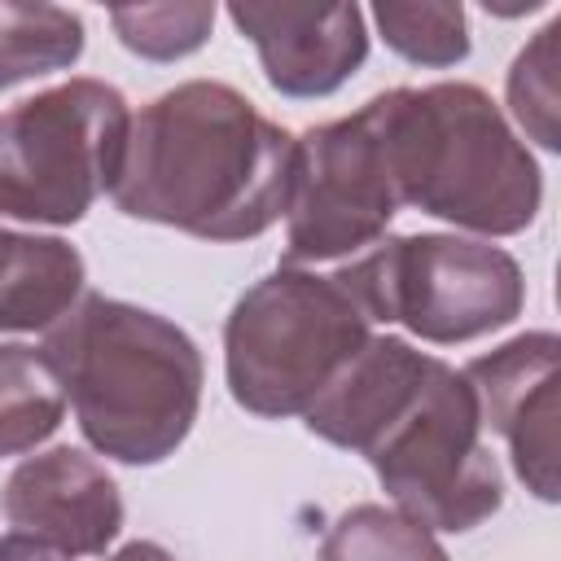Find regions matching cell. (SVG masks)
<instances>
[{"label": "cell", "instance_id": "obj_2", "mask_svg": "<svg viewBox=\"0 0 561 561\" xmlns=\"http://www.w3.org/2000/svg\"><path fill=\"white\" fill-rule=\"evenodd\" d=\"M294 136L219 79L153 96L127 127L110 197L123 215L206 241H250L289 202Z\"/></svg>", "mask_w": 561, "mask_h": 561}, {"label": "cell", "instance_id": "obj_7", "mask_svg": "<svg viewBox=\"0 0 561 561\" xmlns=\"http://www.w3.org/2000/svg\"><path fill=\"white\" fill-rule=\"evenodd\" d=\"M131 114L114 83L66 79L0 114V215L79 224L110 193Z\"/></svg>", "mask_w": 561, "mask_h": 561}, {"label": "cell", "instance_id": "obj_13", "mask_svg": "<svg viewBox=\"0 0 561 561\" xmlns=\"http://www.w3.org/2000/svg\"><path fill=\"white\" fill-rule=\"evenodd\" d=\"M66 416V394L44 351L0 342V456L35 451Z\"/></svg>", "mask_w": 561, "mask_h": 561}, {"label": "cell", "instance_id": "obj_4", "mask_svg": "<svg viewBox=\"0 0 561 561\" xmlns=\"http://www.w3.org/2000/svg\"><path fill=\"white\" fill-rule=\"evenodd\" d=\"M364 110L399 206L482 237H513L535 224L543 202L539 167L478 83L390 88Z\"/></svg>", "mask_w": 561, "mask_h": 561}, {"label": "cell", "instance_id": "obj_5", "mask_svg": "<svg viewBox=\"0 0 561 561\" xmlns=\"http://www.w3.org/2000/svg\"><path fill=\"white\" fill-rule=\"evenodd\" d=\"M368 316L337 276L276 267L254 280L224 324L232 399L254 416H298L373 337Z\"/></svg>", "mask_w": 561, "mask_h": 561}, {"label": "cell", "instance_id": "obj_3", "mask_svg": "<svg viewBox=\"0 0 561 561\" xmlns=\"http://www.w3.org/2000/svg\"><path fill=\"white\" fill-rule=\"evenodd\" d=\"M83 438L123 465L167 460L202 408V351L158 311L105 294L79 298L44 337Z\"/></svg>", "mask_w": 561, "mask_h": 561}, {"label": "cell", "instance_id": "obj_8", "mask_svg": "<svg viewBox=\"0 0 561 561\" xmlns=\"http://www.w3.org/2000/svg\"><path fill=\"white\" fill-rule=\"evenodd\" d=\"M394 215L399 197L368 110L307 127L294 140L280 267L359 254L386 237Z\"/></svg>", "mask_w": 561, "mask_h": 561}, {"label": "cell", "instance_id": "obj_6", "mask_svg": "<svg viewBox=\"0 0 561 561\" xmlns=\"http://www.w3.org/2000/svg\"><path fill=\"white\" fill-rule=\"evenodd\" d=\"M368 320L451 346L522 316L526 280L508 250L456 232H412L368 245L333 272Z\"/></svg>", "mask_w": 561, "mask_h": 561}, {"label": "cell", "instance_id": "obj_9", "mask_svg": "<svg viewBox=\"0 0 561 561\" xmlns=\"http://www.w3.org/2000/svg\"><path fill=\"white\" fill-rule=\"evenodd\" d=\"M557 333H517L460 373L473 386L482 430L508 443L513 473L543 504L557 500Z\"/></svg>", "mask_w": 561, "mask_h": 561}, {"label": "cell", "instance_id": "obj_12", "mask_svg": "<svg viewBox=\"0 0 561 561\" xmlns=\"http://www.w3.org/2000/svg\"><path fill=\"white\" fill-rule=\"evenodd\" d=\"M83 294V254L61 237L0 228V333L53 329Z\"/></svg>", "mask_w": 561, "mask_h": 561}, {"label": "cell", "instance_id": "obj_10", "mask_svg": "<svg viewBox=\"0 0 561 561\" xmlns=\"http://www.w3.org/2000/svg\"><path fill=\"white\" fill-rule=\"evenodd\" d=\"M4 517L18 535L57 557H96L123 530L118 482L79 447L22 460L4 482Z\"/></svg>", "mask_w": 561, "mask_h": 561}, {"label": "cell", "instance_id": "obj_15", "mask_svg": "<svg viewBox=\"0 0 561 561\" xmlns=\"http://www.w3.org/2000/svg\"><path fill=\"white\" fill-rule=\"evenodd\" d=\"M320 561H447V552L434 530L403 517L399 508L355 504L329 526Z\"/></svg>", "mask_w": 561, "mask_h": 561}, {"label": "cell", "instance_id": "obj_18", "mask_svg": "<svg viewBox=\"0 0 561 561\" xmlns=\"http://www.w3.org/2000/svg\"><path fill=\"white\" fill-rule=\"evenodd\" d=\"M110 22L127 53L145 61H175L210 39L215 4H140V9H114Z\"/></svg>", "mask_w": 561, "mask_h": 561}, {"label": "cell", "instance_id": "obj_17", "mask_svg": "<svg viewBox=\"0 0 561 561\" xmlns=\"http://www.w3.org/2000/svg\"><path fill=\"white\" fill-rule=\"evenodd\" d=\"M561 18H552L508 66V110L539 149L561 145V88H557Z\"/></svg>", "mask_w": 561, "mask_h": 561}, {"label": "cell", "instance_id": "obj_14", "mask_svg": "<svg viewBox=\"0 0 561 561\" xmlns=\"http://www.w3.org/2000/svg\"><path fill=\"white\" fill-rule=\"evenodd\" d=\"M83 53V18L61 4H0V88L66 70Z\"/></svg>", "mask_w": 561, "mask_h": 561}, {"label": "cell", "instance_id": "obj_19", "mask_svg": "<svg viewBox=\"0 0 561 561\" xmlns=\"http://www.w3.org/2000/svg\"><path fill=\"white\" fill-rule=\"evenodd\" d=\"M0 561H57V552H48L44 543H35V539L9 530V535L0 539Z\"/></svg>", "mask_w": 561, "mask_h": 561}, {"label": "cell", "instance_id": "obj_1", "mask_svg": "<svg viewBox=\"0 0 561 561\" xmlns=\"http://www.w3.org/2000/svg\"><path fill=\"white\" fill-rule=\"evenodd\" d=\"M302 416L316 438L359 451L425 530H473L504 504L473 386L403 337H368Z\"/></svg>", "mask_w": 561, "mask_h": 561}, {"label": "cell", "instance_id": "obj_20", "mask_svg": "<svg viewBox=\"0 0 561 561\" xmlns=\"http://www.w3.org/2000/svg\"><path fill=\"white\" fill-rule=\"evenodd\" d=\"M105 561H175L162 543H149V539H136V543H123L114 557H105Z\"/></svg>", "mask_w": 561, "mask_h": 561}, {"label": "cell", "instance_id": "obj_11", "mask_svg": "<svg viewBox=\"0 0 561 561\" xmlns=\"http://www.w3.org/2000/svg\"><path fill=\"white\" fill-rule=\"evenodd\" d=\"M280 96H329L368 57L359 4H228Z\"/></svg>", "mask_w": 561, "mask_h": 561}, {"label": "cell", "instance_id": "obj_16", "mask_svg": "<svg viewBox=\"0 0 561 561\" xmlns=\"http://www.w3.org/2000/svg\"><path fill=\"white\" fill-rule=\"evenodd\" d=\"M381 39L416 66H456L469 57V18L460 4H373Z\"/></svg>", "mask_w": 561, "mask_h": 561}]
</instances>
